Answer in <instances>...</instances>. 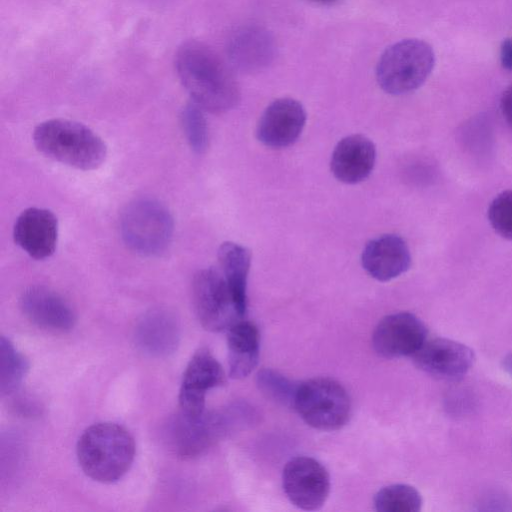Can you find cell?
I'll return each mask as SVG.
<instances>
[{"mask_svg": "<svg viewBox=\"0 0 512 512\" xmlns=\"http://www.w3.org/2000/svg\"><path fill=\"white\" fill-rule=\"evenodd\" d=\"M177 75L194 103L203 110L220 114L237 106L238 83L220 56L207 45L183 43L175 56Z\"/></svg>", "mask_w": 512, "mask_h": 512, "instance_id": "cell-1", "label": "cell"}, {"mask_svg": "<svg viewBox=\"0 0 512 512\" xmlns=\"http://www.w3.org/2000/svg\"><path fill=\"white\" fill-rule=\"evenodd\" d=\"M76 453L82 471L89 478L114 483L129 471L135 457V442L124 427L101 422L82 433Z\"/></svg>", "mask_w": 512, "mask_h": 512, "instance_id": "cell-2", "label": "cell"}, {"mask_svg": "<svg viewBox=\"0 0 512 512\" xmlns=\"http://www.w3.org/2000/svg\"><path fill=\"white\" fill-rule=\"evenodd\" d=\"M37 150L46 157L79 170L100 167L107 147L94 131L82 123L56 118L38 124L33 131Z\"/></svg>", "mask_w": 512, "mask_h": 512, "instance_id": "cell-3", "label": "cell"}, {"mask_svg": "<svg viewBox=\"0 0 512 512\" xmlns=\"http://www.w3.org/2000/svg\"><path fill=\"white\" fill-rule=\"evenodd\" d=\"M435 65L430 44L421 39L400 40L385 49L376 65V80L390 95H404L421 87Z\"/></svg>", "mask_w": 512, "mask_h": 512, "instance_id": "cell-4", "label": "cell"}, {"mask_svg": "<svg viewBox=\"0 0 512 512\" xmlns=\"http://www.w3.org/2000/svg\"><path fill=\"white\" fill-rule=\"evenodd\" d=\"M120 232L125 244L135 253L159 256L172 241L174 221L165 205L156 199L142 197L124 208Z\"/></svg>", "mask_w": 512, "mask_h": 512, "instance_id": "cell-5", "label": "cell"}, {"mask_svg": "<svg viewBox=\"0 0 512 512\" xmlns=\"http://www.w3.org/2000/svg\"><path fill=\"white\" fill-rule=\"evenodd\" d=\"M293 407L307 425L321 431L345 426L352 409L346 389L330 378H314L299 384Z\"/></svg>", "mask_w": 512, "mask_h": 512, "instance_id": "cell-6", "label": "cell"}, {"mask_svg": "<svg viewBox=\"0 0 512 512\" xmlns=\"http://www.w3.org/2000/svg\"><path fill=\"white\" fill-rule=\"evenodd\" d=\"M192 300L201 325L208 331L228 330L242 319L221 271L199 270L192 282Z\"/></svg>", "mask_w": 512, "mask_h": 512, "instance_id": "cell-7", "label": "cell"}, {"mask_svg": "<svg viewBox=\"0 0 512 512\" xmlns=\"http://www.w3.org/2000/svg\"><path fill=\"white\" fill-rule=\"evenodd\" d=\"M282 485L286 497L295 507L315 511L321 509L328 498L330 476L317 460L297 456L286 463Z\"/></svg>", "mask_w": 512, "mask_h": 512, "instance_id": "cell-8", "label": "cell"}, {"mask_svg": "<svg viewBox=\"0 0 512 512\" xmlns=\"http://www.w3.org/2000/svg\"><path fill=\"white\" fill-rule=\"evenodd\" d=\"M427 328L416 315L398 312L382 318L372 334L375 352L393 359L412 356L427 340Z\"/></svg>", "mask_w": 512, "mask_h": 512, "instance_id": "cell-9", "label": "cell"}, {"mask_svg": "<svg viewBox=\"0 0 512 512\" xmlns=\"http://www.w3.org/2000/svg\"><path fill=\"white\" fill-rule=\"evenodd\" d=\"M412 358L420 370L444 380L462 378L475 361L471 348L446 338L426 340Z\"/></svg>", "mask_w": 512, "mask_h": 512, "instance_id": "cell-10", "label": "cell"}, {"mask_svg": "<svg viewBox=\"0 0 512 512\" xmlns=\"http://www.w3.org/2000/svg\"><path fill=\"white\" fill-rule=\"evenodd\" d=\"M224 422L219 415L206 411L200 415L179 412L168 423L167 441L181 458H193L203 453L220 435Z\"/></svg>", "mask_w": 512, "mask_h": 512, "instance_id": "cell-11", "label": "cell"}, {"mask_svg": "<svg viewBox=\"0 0 512 512\" xmlns=\"http://www.w3.org/2000/svg\"><path fill=\"white\" fill-rule=\"evenodd\" d=\"M225 382V373L206 348L199 349L189 361L179 392L180 411L190 415L205 412L206 393Z\"/></svg>", "mask_w": 512, "mask_h": 512, "instance_id": "cell-12", "label": "cell"}, {"mask_svg": "<svg viewBox=\"0 0 512 512\" xmlns=\"http://www.w3.org/2000/svg\"><path fill=\"white\" fill-rule=\"evenodd\" d=\"M303 105L289 97L270 103L256 128L257 139L267 147L285 148L297 141L306 123Z\"/></svg>", "mask_w": 512, "mask_h": 512, "instance_id": "cell-13", "label": "cell"}, {"mask_svg": "<svg viewBox=\"0 0 512 512\" xmlns=\"http://www.w3.org/2000/svg\"><path fill=\"white\" fill-rule=\"evenodd\" d=\"M273 35L257 24L244 25L231 35L227 55L231 65L245 73L259 72L268 67L276 56Z\"/></svg>", "mask_w": 512, "mask_h": 512, "instance_id": "cell-14", "label": "cell"}, {"mask_svg": "<svg viewBox=\"0 0 512 512\" xmlns=\"http://www.w3.org/2000/svg\"><path fill=\"white\" fill-rule=\"evenodd\" d=\"M13 238L30 257L46 259L55 252L57 246V217L48 209L27 208L14 223Z\"/></svg>", "mask_w": 512, "mask_h": 512, "instance_id": "cell-15", "label": "cell"}, {"mask_svg": "<svg viewBox=\"0 0 512 512\" xmlns=\"http://www.w3.org/2000/svg\"><path fill=\"white\" fill-rule=\"evenodd\" d=\"M26 318L39 328L52 332L70 331L76 315L69 303L55 291L44 286H31L20 297Z\"/></svg>", "mask_w": 512, "mask_h": 512, "instance_id": "cell-16", "label": "cell"}, {"mask_svg": "<svg viewBox=\"0 0 512 512\" xmlns=\"http://www.w3.org/2000/svg\"><path fill=\"white\" fill-rule=\"evenodd\" d=\"M361 263L372 278L387 282L409 269L411 255L406 242L400 236L385 234L365 245Z\"/></svg>", "mask_w": 512, "mask_h": 512, "instance_id": "cell-17", "label": "cell"}, {"mask_svg": "<svg viewBox=\"0 0 512 512\" xmlns=\"http://www.w3.org/2000/svg\"><path fill=\"white\" fill-rule=\"evenodd\" d=\"M376 161L374 143L366 136L353 134L335 146L330 168L334 177L345 184H357L372 172Z\"/></svg>", "mask_w": 512, "mask_h": 512, "instance_id": "cell-18", "label": "cell"}, {"mask_svg": "<svg viewBox=\"0 0 512 512\" xmlns=\"http://www.w3.org/2000/svg\"><path fill=\"white\" fill-rule=\"evenodd\" d=\"M180 328L176 317L165 309H153L139 320L135 328L138 347L151 356L172 353L179 342Z\"/></svg>", "mask_w": 512, "mask_h": 512, "instance_id": "cell-19", "label": "cell"}, {"mask_svg": "<svg viewBox=\"0 0 512 512\" xmlns=\"http://www.w3.org/2000/svg\"><path fill=\"white\" fill-rule=\"evenodd\" d=\"M229 375L243 379L256 368L259 360V332L250 321L238 320L227 330Z\"/></svg>", "mask_w": 512, "mask_h": 512, "instance_id": "cell-20", "label": "cell"}, {"mask_svg": "<svg viewBox=\"0 0 512 512\" xmlns=\"http://www.w3.org/2000/svg\"><path fill=\"white\" fill-rule=\"evenodd\" d=\"M218 261L236 308L243 318L247 310V279L251 252L240 244L224 242L218 249Z\"/></svg>", "mask_w": 512, "mask_h": 512, "instance_id": "cell-21", "label": "cell"}, {"mask_svg": "<svg viewBox=\"0 0 512 512\" xmlns=\"http://www.w3.org/2000/svg\"><path fill=\"white\" fill-rule=\"evenodd\" d=\"M28 368L26 358L9 339L2 336L0 340V392L3 396L18 389Z\"/></svg>", "mask_w": 512, "mask_h": 512, "instance_id": "cell-22", "label": "cell"}, {"mask_svg": "<svg viewBox=\"0 0 512 512\" xmlns=\"http://www.w3.org/2000/svg\"><path fill=\"white\" fill-rule=\"evenodd\" d=\"M374 506L379 512H418L422 507V497L410 485L393 484L376 493Z\"/></svg>", "mask_w": 512, "mask_h": 512, "instance_id": "cell-23", "label": "cell"}, {"mask_svg": "<svg viewBox=\"0 0 512 512\" xmlns=\"http://www.w3.org/2000/svg\"><path fill=\"white\" fill-rule=\"evenodd\" d=\"M203 109L196 103L191 102L184 106L181 111V126L185 138L196 153H203L208 147L209 131Z\"/></svg>", "mask_w": 512, "mask_h": 512, "instance_id": "cell-24", "label": "cell"}, {"mask_svg": "<svg viewBox=\"0 0 512 512\" xmlns=\"http://www.w3.org/2000/svg\"><path fill=\"white\" fill-rule=\"evenodd\" d=\"M257 384L262 393L271 400L293 406L298 385H294L280 373L271 369H263L257 374Z\"/></svg>", "mask_w": 512, "mask_h": 512, "instance_id": "cell-25", "label": "cell"}, {"mask_svg": "<svg viewBox=\"0 0 512 512\" xmlns=\"http://www.w3.org/2000/svg\"><path fill=\"white\" fill-rule=\"evenodd\" d=\"M488 218L501 237L512 240V190L503 191L493 199Z\"/></svg>", "mask_w": 512, "mask_h": 512, "instance_id": "cell-26", "label": "cell"}, {"mask_svg": "<svg viewBox=\"0 0 512 512\" xmlns=\"http://www.w3.org/2000/svg\"><path fill=\"white\" fill-rule=\"evenodd\" d=\"M500 108L503 117L512 128V84L503 92L500 99Z\"/></svg>", "mask_w": 512, "mask_h": 512, "instance_id": "cell-27", "label": "cell"}, {"mask_svg": "<svg viewBox=\"0 0 512 512\" xmlns=\"http://www.w3.org/2000/svg\"><path fill=\"white\" fill-rule=\"evenodd\" d=\"M500 63L508 71H512V38H506L500 46Z\"/></svg>", "mask_w": 512, "mask_h": 512, "instance_id": "cell-28", "label": "cell"}, {"mask_svg": "<svg viewBox=\"0 0 512 512\" xmlns=\"http://www.w3.org/2000/svg\"><path fill=\"white\" fill-rule=\"evenodd\" d=\"M314 3L321 4V5H333L337 3L339 0H310Z\"/></svg>", "mask_w": 512, "mask_h": 512, "instance_id": "cell-29", "label": "cell"}, {"mask_svg": "<svg viewBox=\"0 0 512 512\" xmlns=\"http://www.w3.org/2000/svg\"><path fill=\"white\" fill-rule=\"evenodd\" d=\"M504 366L512 374V355L504 361Z\"/></svg>", "mask_w": 512, "mask_h": 512, "instance_id": "cell-30", "label": "cell"}]
</instances>
